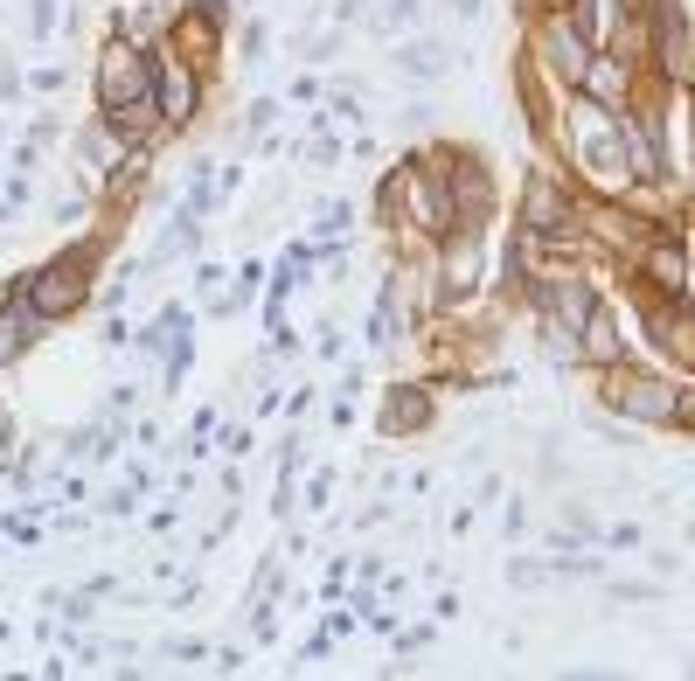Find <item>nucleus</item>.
<instances>
[{
  "label": "nucleus",
  "instance_id": "1",
  "mask_svg": "<svg viewBox=\"0 0 695 681\" xmlns=\"http://www.w3.org/2000/svg\"><path fill=\"white\" fill-rule=\"evenodd\" d=\"M619 404L640 410V417H675V397H668L654 376H619Z\"/></svg>",
  "mask_w": 695,
  "mask_h": 681
},
{
  "label": "nucleus",
  "instance_id": "2",
  "mask_svg": "<svg viewBox=\"0 0 695 681\" xmlns=\"http://www.w3.org/2000/svg\"><path fill=\"white\" fill-rule=\"evenodd\" d=\"M133 91H139V63L126 56V49H112V63H105V105L119 112V105H126Z\"/></svg>",
  "mask_w": 695,
  "mask_h": 681
},
{
  "label": "nucleus",
  "instance_id": "3",
  "mask_svg": "<svg viewBox=\"0 0 695 681\" xmlns=\"http://www.w3.org/2000/svg\"><path fill=\"white\" fill-rule=\"evenodd\" d=\"M473 278H480V251L459 244V251L445 258V285H452V292H473Z\"/></svg>",
  "mask_w": 695,
  "mask_h": 681
},
{
  "label": "nucleus",
  "instance_id": "4",
  "mask_svg": "<svg viewBox=\"0 0 695 681\" xmlns=\"http://www.w3.org/2000/svg\"><path fill=\"white\" fill-rule=\"evenodd\" d=\"M550 56H556V70H584V42H577V28H550Z\"/></svg>",
  "mask_w": 695,
  "mask_h": 681
},
{
  "label": "nucleus",
  "instance_id": "5",
  "mask_svg": "<svg viewBox=\"0 0 695 681\" xmlns=\"http://www.w3.org/2000/svg\"><path fill=\"white\" fill-rule=\"evenodd\" d=\"M397 63H404L411 77H438V70H445V56H438V42H411V49H397Z\"/></svg>",
  "mask_w": 695,
  "mask_h": 681
},
{
  "label": "nucleus",
  "instance_id": "6",
  "mask_svg": "<svg viewBox=\"0 0 695 681\" xmlns=\"http://www.w3.org/2000/svg\"><path fill=\"white\" fill-rule=\"evenodd\" d=\"M584 348H591V355H612V348H619V341H612V320H591V341H584Z\"/></svg>",
  "mask_w": 695,
  "mask_h": 681
},
{
  "label": "nucleus",
  "instance_id": "7",
  "mask_svg": "<svg viewBox=\"0 0 695 681\" xmlns=\"http://www.w3.org/2000/svg\"><path fill=\"white\" fill-rule=\"evenodd\" d=\"M7 355H14V327H0V362H7Z\"/></svg>",
  "mask_w": 695,
  "mask_h": 681
}]
</instances>
